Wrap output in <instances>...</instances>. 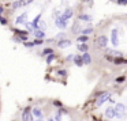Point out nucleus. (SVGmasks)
<instances>
[{
	"mask_svg": "<svg viewBox=\"0 0 127 121\" xmlns=\"http://www.w3.org/2000/svg\"><path fill=\"white\" fill-rule=\"evenodd\" d=\"M48 121H52V120H48Z\"/></svg>",
	"mask_w": 127,
	"mask_h": 121,
	"instance_id": "2f4dec72",
	"label": "nucleus"
},
{
	"mask_svg": "<svg viewBox=\"0 0 127 121\" xmlns=\"http://www.w3.org/2000/svg\"><path fill=\"white\" fill-rule=\"evenodd\" d=\"M74 63L77 64L78 67H81L83 64V61H82V57H81V56H75L74 57Z\"/></svg>",
	"mask_w": 127,
	"mask_h": 121,
	"instance_id": "f3484780",
	"label": "nucleus"
},
{
	"mask_svg": "<svg viewBox=\"0 0 127 121\" xmlns=\"http://www.w3.org/2000/svg\"><path fill=\"white\" fill-rule=\"evenodd\" d=\"M109 97H111L109 93H101L98 95V98H97V101H96V105H97V106H101L105 101H108V99H109Z\"/></svg>",
	"mask_w": 127,
	"mask_h": 121,
	"instance_id": "f257e3e1",
	"label": "nucleus"
},
{
	"mask_svg": "<svg viewBox=\"0 0 127 121\" xmlns=\"http://www.w3.org/2000/svg\"><path fill=\"white\" fill-rule=\"evenodd\" d=\"M72 14H74V12H72V10H70V8H67L66 11H64V14L62 15V17L64 18V19H70V18L72 17Z\"/></svg>",
	"mask_w": 127,
	"mask_h": 121,
	"instance_id": "9b49d317",
	"label": "nucleus"
},
{
	"mask_svg": "<svg viewBox=\"0 0 127 121\" xmlns=\"http://www.w3.org/2000/svg\"><path fill=\"white\" fill-rule=\"evenodd\" d=\"M82 61H83V64H89V63L92 61V59H90V56H89V53H88V52L83 53V56H82Z\"/></svg>",
	"mask_w": 127,
	"mask_h": 121,
	"instance_id": "f8f14e48",
	"label": "nucleus"
},
{
	"mask_svg": "<svg viewBox=\"0 0 127 121\" xmlns=\"http://www.w3.org/2000/svg\"><path fill=\"white\" fill-rule=\"evenodd\" d=\"M30 3H33V0H17V1L12 3V8L17 10V8H19V7H25Z\"/></svg>",
	"mask_w": 127,
	"mask_h": 121,
	"instance_id": "f03ea898",
	"label": "nucleus"
},
{
	"mask_svg": "<svg viewBox=\"0 0 127 121\" xmlns=\"http://www.w3.org/2000/svg\"><path fill=\"white\" fill-rule=\"evenodd\" d=\"M44 41H41V38H36V41L33 42V45H41Z\"/></svg>",
	"mask_w": 127,
	"mask_h": 121,
	"instance_id": "393cba45",
	"label": "nucleus"
},
{
	"mask_svg": "<svg viewBox=\"0 0 127 121\" xmlns=\"http://www.w3.org/2000/svg\"><path fill=\"white\" fill-rule=\"evenodd\" d=\"M26 19H28V14H26V12H23V14H21L19 17L17 18L15 23H17V25H21V23H26Z\"/></svg>",
	"mask_w": 127,
	"mask_h": 121,
	"instance_id": "6e6552de",
	"label": "nucleus"
},
{
	"mask_svg": "<svg viewBox=\"0 0 127 121\" xmlns=\"http://www.w3.org/2000/svg\"><path fill=\"white\" fill-rule=\"evenodd\" d=\"M55 121H62V116H60V113H56V116H55Z\"/></svg>",
	"mask_w": 127,
	"mask_h": 121,
	"instance_id": "a878e982",
	"label": "nucleus"
},
{
	"mask_svg": "<svg viewBox=\"0 0 127 121\" xmlns=\"http://www.w3.org/2000/svg\"><path fill=\"white\" fill-rule=\"evenodd\" d=\"M111 40H112V44L115 45V46H118L119 40H118V30H116V29H113L112 33H111Z\"/></svg>",
	"mask_w": 127,
	"mask_h": 121,
	"instance_id": "0eeeda50",
	"label": "nucleus"
},
{
	"mask_svg": "<svg viewBox=\"0 0 127 121\" xmlns=\"http://www.w3.org/2000/svg\"><path fill=\"white\" fill-rule=\"evenodd\" d=\"M92 31H93V29H92V27H88V29H83V30H82V34L88 36V34H90Z\"/></svg>",
	"mask_w": 127,
	"mask_h": 121,
	"instance_id": "412c9836",
	"label": "nucleus"
},
{
	"mask_svg": "<svg viewBox=\"0 0 127 121\" xmlns=\"http://www.w3.org/2000/svg\"><path fill=\"white\" fill-rule=\"evenodd\" d=\"M38 121H42V118H38Z\"/></svg>",
	"mask_w": 127,
	"mask_h": 121,
	"instance_id": "7c9ffc66",
	"label": "nucleus"
},
{
	"mask_svg": "<svg viewBox=\"0 0 127 121\" xmlns=\"http://www.w3.org/2000/svg\"><path fill=\"white\" fill-rule=\"evenodd\" d=\"M1 12H3V8H1V7H0V15H1Z\"/></svg>",
	"mask_w": 127,
	"mask_h": 121,
	"instance_id": "c756f323",
	"label": "nucleus"
},
{
	"mask_svg": "<svg viewBox=\"0 0 127 121\" xmlns=\"http://www.w3.org/2000/svg\"><path fill=\"white\" fill-rule=\"evenodd\" d=\"M123 80H124V78H123V76H120V78H116V82H118V83H122Z\"/></svg>",
	"mask_w": 127,
	"mask_h": 121,
	"instance_id": "c85d7f7f",
	"label": "nucleus"
},
{
	"mask_svg": "<svg viewBox=\"0 0 127 121\" xmlns=\"http://www.w3.org/2000/svg\"><path fill=\"white\" fill-rule=\"evenodd\" d=\"M33 116L37 118H42V112L38 109V107H34L33 109Z\"/></svg>",
	"mask_w": 127,
	"mask_h": 121,
	"instance_id": "ddd939ff",
	"label": "nucleus"
},
{
	"mask_svg": "<svg viewBox=\"0 0 127 121\" xmlns=\"http://www.w3.org/2000/svg\"><path fill=\"white\" fill-rule=\"evenodd\" d=\"M22 120H23V121H33V114L30 113V109H29V107H26V109L23 110V113H22Z\"/></svg>",
	"mask_w": 127,
	"mask_h": 121,
	"instance_id": "39448f33",
	"label": "nucleus"
},
{
	"mask_svg": "<svg viewBox=\"0 0 127 121\" xmlns=\"http://www.w3.org/2000/svg\"><path fill=\"white\" fill-rule=\"evenodd\" d=\"M112 61H113L115 64H127V60H124V59H122V56H120V57H119V56H118V57H115Z\"/></svg>",
	"mask_w": 127,
	"mask_h": 121,
	"instance_id": "4468645a",
	"label": "nucleus"
},
{
	"mask_svg": "<svg viewBox=\"0 0 127 121\" xmlns=\"http://www.w3.org/2000/svg\"><path fill=\"white\" fill-rule=\"evenodd\" d=\"M113 110H115V116H118V117H123L124 112H126V107H124L123 103H118L115 107H113Z\"/></svg>",
	"mask_w": 127,
	"mask_h": 121,
	"instance_id": "7ed1b4c3",
	"label": "nucleus"
},
{
	"mask_svg": "<svg viewBox=\"0 0 127 121\" xmlns=\"http://www.w3.org/2000/svg\"><path fill=\"white\" fill-rule=\"evenodd\" d=\"M79 19L81 20H85V22H90L92 17H90V15H85V14H83V15H81V17H79Z\"/></svg>",
	"mask_w": 127,
	"mask_h": 121,
	"instance_id": "6ab92c4d",
	"label": "nucleus"
},
{
	"mask_svg": "<svg viewBox=\"0 0 127 121\" xmlns=\"http://www.w3.org/2000/svg\"><path fill=\"white\" fill-rule=\"evenodd\" d=\"M40 19H41V14H38L36 18H34L33 23H32V25H33V27H37V26H38V23H40Z\"/></svg>",
	"mask_w": 127,
	"mask_h": 121,
	"instance_id": "a211bd4d",
	"label": "nucleus"
},
{
	"mask_svg": "<svg viewBox=\"0 0 127 121\" xmlns=\"http://www.w3.org/2000/svg\"><path fill=\"white\" fill-rule=\"evenodd\" d=\"M26 25V27L29 29V30H33V25H32V23H25Z\"/></svg>",
	"mask_w": 127,
	"mask_h": 121,
	"instance_id": "cd10ccee",
	"label": "nucleus"
},
{
	"mask_svg": "<svg viewBox=\"0 0 127 121\" xmlns=\"http://www.w3.org/2000/svg\"><path fill=\"white\" fill-rule=\"evenodd\" d=\"M78 49H79L81 52H83V53H85V52H88L89 46L85 44V42H83V44H79V45H78Z\"/></svg>",
	"mask_w": 127,
	"mask_h": 121,
	"instance_id": "dca6fc26",
	"label": "nucleus"
},
{
	"mask_svg": "<svg viewBox=\"0 0 127 121\" xmlns=\"http://www.w3.org/2000/svg\"><path fill=\"white\" fill-rule=\"evenodd\" d=\"M77 41H79V44H83V42H86V41H88V36H85V34H83V36L78 37V40H77Z\"/></svg>",
	"mask_w": 127,
	"mask_h": 121,
	"instance_id": "aec40b11",
	"label": "nucleus"
},
{
	"mask_svg": "<svg viewBox=\"0 0 127 121\" xmlns=\"http://www.w3.org/2000/svg\"><path fill=\"white\" fill-rule=\"evenodd\" d=\"M34 36H36V38H42L44 37V31L37 27V29H34Z\"/></svg>",
	"mask_w": 127,
	"mask_h": 121,
	"instance_id": "2eb2a0df",
	"label": "nucleus"
},
{
	"mask_svg": "<svg viewBox=\"0 0 127 121\" xmlns=\"http://www.w3.org/2000/svg\"><path fill=\"white\" fill-rule=\"evenodd\" d=\"M53 59H55V56H53V53H51V55H48V57H47V63L48 64H51L53 61Z\"/></svg>",
	"mask_w": 127,
	"mask_h": 121,
	"instance_id": "4be33fe9",
	"label": "nucleus"
},
{
	"mask_svg": "<svg viewBox=\"0 0 127 121\" xmlns=\"http://www.w3.org/2000/svg\"><path fill=\"white\" fill-rule=\"evenodd\" d=\"M70 45H71V41H70V40H63V41H59L58 42V46L62 48V49H63V48L70 46Z\"/></svg>",
	"mask_w": 127,
	"mask_h": 121,
	"instance_id": "1a4fd4ad",
	"label": "nucleus"
},
{
	"mask_svg": "<svg viewBox=\"0 0 127 121\" xmlns=\"http://www.w3.org/2000/svg\"><path fill=\"white\" fill-rule=\"evenodd\" d=\"M97 46H100V48H105L107 46V44H108V38L105 36H101V37H98L97 38Z\"/></svg>",
	"mask_w": 127,
	"mask_h": 121,
	"instance_id": "423d86ee",
	"label": "nucleus"
},
{
	"mask_svg": "<svg viewBox=\"0 0 127 121\" xmlns=\"http://www.w3.org/2000/svg\"><path fill=\"white\" fill-rule=\"evenodd\" d=\"M58 74L60 75V76H66V75H67V72H66V71H63V69H62V71H59V72H58Z\"/></svg>",
	"mask_w": 127,
	"mask_h": 121,
	"instance_id": "bb28decb",
	"label": "nucleus"
},
{
	"mask_svg": "<svg viewBox=\"0 0 127 121\" xmlns=\"http://www.w3.org/2000/svg\"><path fill=\"white\" fill-rule=\"evenodd\" d=\"M105 116H107L108 118L115 117V110H113V107H108V109L105 110Z\"/></svg>",
	"mask_w": 127,
	"mask_h": 121,
	"instance_id": "9d476101",
	"label": "nucleus"
},
{
	"mask_svg": "<svg viewBox=\"0 0 127 121\" xmlns=\"http://www.w3.org/2000/svg\"><path fill=\"white\" fill-rule=\"evenodd\" d=\"M55 23H56V26H58V27L66 29V26H67V19H64L62 15H59V17L55 19Z\"/></svg>",
	"mask_w": 127,
	"mask_h": 121,
	"instance_id": "20e7f679",
	"label": "nucleus"
},
{
	"mask_svg": "<svg viewBox=\"0 0 127 121\" xmlns=\"http://www.w3.org/2000/svg\"><path fill=\"white\" fill-rule=\"evenodd\" d=\"M51 53H53V50L51 48H47V49L42 50V55H51Z\"/></svg>",
	"mask_w": 127,
	"mask_h": 121,
	"instance_id": "5701e85b",
	"label": "nucleus"
},
{
	"mask_svg": "<svg viewBox=\"0 0 127 121\" xmlns=\"http://www.w3.org/2000/svg\"><path fill=\"white\" fill-rule=\"evenodd\" d=\"M0 23H1V25H7L8 22H7V19H6V18H3L1 15H0Z\"/></svg>",
	"mask_w": 127,
	"mask_h": 121,
	"instance_id": "b1692460",
	"label": "nucleus"
}]
</instances>
